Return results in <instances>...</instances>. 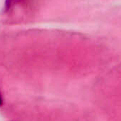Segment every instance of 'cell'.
<instances>
[{"mask_svg":"<svg viewBox=\"0 0 121 121\" xmlns=\"http://www.w3.org/2000/svg\"><path fill=\"white\" fill-rule=\"evenodd\" d=\"M13 1H14V0H7V4H6L7 7H9V6L11 5L12 2Z\"/></svg>","mask_w":121,"mask_h":121,"instance_id":"cell-1","label":"cell"},{"mask_svg":"<svg viewBox=\"0 0 121 121\" xmlns=\"http://www.w3.org/2000/svg\"><path fill=\"white\" fill-rule=\"evenodd\" d=\"M2 98L1 94H0V105H2Z\"/></svg>","mask_w":121,"mask_h":121,"instance_id":"cell-2","label":"cell"}]
</instances>
